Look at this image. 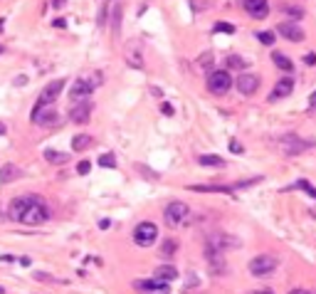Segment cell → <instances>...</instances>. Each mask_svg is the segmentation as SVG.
Here are the masks:
<instances>
[{
  "instance_id": "1",
  "label": "cell",
  "mask_w": 316,
  "mask_h": 294,
  "mask_svg": "<svg viewBox=\"0 0 316 294\" xmlns=\"http://www.w3.org/2000/svg\"><path fill=\"white\" fill-rule=\"evenodd\" d=\"M7 218L22 222V225H30V227H37V225L50 220V208L45 205V200L40 196H20V198L10 200Z\"/></svg>"
},
{
  "instance_id": "2",
  "label": "cell",
  "mask_w": 316,
  "mask_h": 294,
  "mask_svg": "<svg viewBox=\"0 0 316 294\" xmlns=\"http://www.w3.org/2000/svg\"><path fill=\"white\" fill-rule=\"evenodd\" d=\"M99 82H102V74H92V77H79L74 84H72V89H69V99L77 104V101H87L89 97H92V92L99 87Z\"/></svg>"
},
{
  "instance_id": "3",
  "label": "cell",
  "mask_w": 316,
  "mask_h": 294,
  "mask_svg": "<svg viewBox=\"0 0 316 294\" xmlns=\"http://www.w3.org/2000/svg\"><path fill=\"white\" fill-rule=\"evenodd\" d=\"M208 92L210 94H215V97H222V94H227L230 92V87H232V77L225 72V70H215V72L208 74Z\"/></svg>"
},
{
  "instance_id": "4",
  "label": "cell",
  "mask_w": 316,
  "mask_h": 294,
  "mask_svg": "<svg viewBox=\"0 0 316 294\" xmlns=\"http://www.w3.org/2000/svg\"><path fill=\"white\" fill-rule=\"evenodd\" d=\"M247 267H250V275H254V277H267L279 267V260L274 255H257L250 260Z\"/></svg>"
},
{
  "instance_id": "5",
  "label": "cell",
  "mask_w": 316,
  "mask_h": 294,
  "mask_svg": "<svg viewBox=\"0 0 316 294\" xmlns=\"http://www.w3.org/2000/svg\"><path fill=\"white\" fill-rule=\"evenodd\" d=\"M190 210L186 203H181V200H173V203H168L166 205V210H163V220L168 227H178V225H183V222L188 220Z\"/></svg>"
},
{
  "instance_id": "6",
  "label": "cell",
  "mask_w": 316,
  "mask_h": 294,
  "mask_svg": "<svg viewBox=\"0 0 316 294\" xmlns=\"http://www.w3.org/2000/svg\"><path fill=\"white\" fill-rule=\"evenodd\" d=\"M156 237H158V227L153 225V222H138L136 225V230H133V242L136 245H141V247H148V245H153L156 242Z\"/></svg>"
},
{
  "instance_id": "7",
  "label": "cell",
  "mask_w": 316,
  "mask_h": 294,
  "mask_svg": "<svg viewBox=\"0 0 316 294\" xmlns=\"http://www.w3.org/2000/svg\"><path fill=\"white\" fill-rule=\"evenodd\" d=\"M64 84H67L64 79H55V82H50V84L40 92V99H37V104H35V106H50V104H52V101L62 94Z\"/></svg>"
},
{
  "instance_id": "8",
  "label": "cell",
  "mask_w": 316,
  "mask_h": 294,
  "mask_svg": "<svg viewBox=\"0 0 316 294\" xmlns=\"http://www.w3.org/2000/svg\"><path fill=\"white\" fill-rule=\"evenodd\" d=\"M279 148H282L287 156H297V153H304V151L309 148V144H307L304 139H299L297 134H287V136H282Z\"/></svg>"
},
{
  "instance_id": "9",
  "label": "cell",
  "mask_w": 316,
  "mask_h": 294,
  "mask_svg": "<svg viewBox=\"0 0 316 294\" xmlns=\"http://www.w3.org/2000/svg\"><path fill=\"white\" fill-rule=\"evenodd\" d=\"M92 109H94V104L87 99V101H77L72 109H69V121H74V124H87L89 121V116H92Z\"/></svg>"
},
{
  "instance_id": "10",
  "label": "cell",
  "mask_w": 316,
  "mask_h": 294,
  "mask_svg": "<svg viewBox=\"0 0 316 294\" xmlns=\"http://www.w3.org/2000/svg\"><path fill=\"white\" fill-rule=\"evenodd\" d=\"M32 121L40 124V126H55V124L60 121V116H57V111L50 109V106H35V109H32Z\"/></svg>"
},
{
  "instance_id": "11",
  "label": "cell",
  "mask_w": 316,
  "mask_h": 294,
  "mask_svg": "<svg viewBox=\"0 0 316 294\" xmlns=\"http://www.w3.org/2000/svg\"><path fill=\"white\" fill-rule=\"evenodd\" d=\"M242 7L254 20H264L269 15V0H242Z\"/></svg>"
},
{
  "instance_id": "12",
  "label": "cell",
  "mask_w": 316,
  "mask_h": 294,
  "mask_svg": "<svg viewBox=\"0 0 316 294\" xmlns=\"http://www.w3.org/2000/svg\"><path fill=\"white\" fill-rule=\"evenodd\" d=\"M232 84L237 87V92H240V94L252 97L254 92H257V87H259V77H257V74H240V77H237V82H232Z\"/></svg>"
},
{
  "instance_id": "13",
  "label": "cell",
  "mask_w": 316,
  "mask_h": 294,
  "mask_svg": "<svg viewBox=\"0 0 316 294\" xmlns=\"http://www.w3.org/2000/svg\"><path fill=\"white\" fill-rule=\"evenodd\" d=\"M277 32L282 35V37H287L289 42H302L307 35H304V30L297 25V22H282V25H277Z\"/></svg>"
},
{
  "instance_id": "14",
  "label": "cell",
  "mask_w": 316,
  "mask_h": 294,
  "mask_svg": "<svg viewBox=\"0 0 316 294\" xmlns=\"http://www.w3.org/2000/svg\"><path fill=\"white\" fill-rule=\"evenodd\" d=\"M133 287L138 292H146V294H168V285L158 282V280H138Z\"/></svg>"
},
{
  "instance_id": "15",
  "label": "cell",
  "mask_w": 316,
  "mask_h": 294,
  "mask_svg": "<svg viewBox=\"0 0 316 294\" xmlns=\"http://www.w3.org/2000/svg\"><path fill=\"white\" fill-rule=\"evenodd\" d=\"M292 92H294V79H292V77H284V79H279V82H277V87L269 92V101L284 99V97H289Z\"/></svg>"
},
{
  "instance_id": "16",
  "label": "cell",
  "mask_w": 316,
  "mask_h": 294,
  "mask_svg": "<svg viewBox=\"0 0 316 294\" xmlns=\"http://www.w3.org/2000/svg\"><path fill=\"white\" fill-rule=\"evenodd\" d=\"M126 60H128V65H131V67H136V70H141V67H143V60H141V42H128Z\"/></svg>"
},
{
  "instance_id": "17",
  "label": "cell",
  "mask_w": 316,
  "mask_h": 294,
  "mask_svg": "<svg viewBox=\"0 0 316 294\" xmlns=\"http://www.w3.org/2000/svg\"><path fill=\"white\" fill-rule=\"evenodd\" d=\"M205 255H208V262H210V270H212V272H225V260H222L220 250L215 252V247H210V245H208Z\"/></svg>"
},
{
  "instance_id": "18",
  "label": "cell",
  "mask_w": 316,
  "mask_h": 294,
  "mask_svg": "<svg viewBox=\"0 0 316 294\" xmlns=\"http://www.w3.org/2000/svg\"><path fill=\"white\" fill-rule=\"evenodd\" d=\"M176 277H178V270H176L173 265H158V267H156V280H158V282H166V285H168V282L176 280Z\"/></svg>"
},
{
  "instance_id": "19",
  "label": "cell",
  "mask_w": 316,
  "mask_h": 294,
  "mask_svg": "<svg viewBox=\"0 0 316 294\" xmlns=\"http://www.w3.org/2000/svg\"><path fill=\"white\" fill-rule=\"evenodd\" d=\"M20 176H22V171H20L15 163H7V166L0 168V183H12V181L20 178Z\"/></svg>"
},
{
  "instance_id": "20",
  "label": "cell",
  "mask_w": 316,
  "mask_h": 294,
  "mask_svg": "<svg viewBox=\"0 0 316 294\" xmlns=\"http://www.w3.org/2000/svg\"><path fill=\"white\" fill-rule=\"evenodd\" d=\"M190 191H195V193H230V191H235V186H190Z\"/></svg>"
},
{
  "instance_id": "21",
  "label": "cell",
  "mask_w": 316,
  "mask_h": 294,
  "mask_svg": "<svg viewBox=\"0 0 316 294\" xmlns=\"http://www.w3.org/2000/svg\"><path fill=\"white\" fill-rule=\"evenodd\" d=\"M272 62H274L279 70H284V72H292V70H294V62H292L287 55H282V52H272Z\"/></svg>"
},
{
  "instance_id": "22",
  "label": "cell",
  "mask_w": 316,
  "mask_h": 294,
  "mask_svg": "<svg viewBox=\"0 0 316 294\" xmlns=\"http://www.w3.org/2000/svg\"><path fill=\"white\" fill-rule=\"evenodd\" d=\"M198 163H200V166H210V168H222V166H225V161H222L220 156H212V153L200 156V158H198Z\"/></svg>"
},
{
  "instance_id": "23",
  "label": "cell",
  "mask_w": 316,
  "mask_h": 294,
  "mask_svg": "<svg viewBox=\"0 0 316 294\" xmlns=\"http://www.w3.org/2000/svg\"><path fill=\"white\" fill-rule=\"evenodd\" d=\"M89 146H92V136H89V134H77V136L72 139V148H74V151H87Z\"/></svg>"
},
{
  "instance_id": "24",
  "label": "cell",
  "mask_w": 316,
  "mask_h": 294,
  "mask_svg": "<svg viewBox=\"0 0 316 294\" xmlns=\"http://www.w3.org/2000/svg\"><path fill=\"white\" fill-rule=\"evenodd\" d=\"M45 161H50V163H67L69 161V153H62V151H52V148H47L45 151Z\"/></svg>"
},
{
  "instance_id": "25",
  "label": "cell",
  "mask_w": 316,
  "mask_h": 294,
  "mask_svg": "<svg viewBox=\"0 0 316 294\" xmlns=\"http://www.w3.org/2000/svg\"><path fill=\"white\" fill-rule=\"evenodd\" d=\"M282 12H287V15L294 17V20L304 17V7H299V5H282Z\"/></svg>"
},
{
  "instance_id": "26",
  "label": "cell",
  "mask_w": 316,
  "mask_h": 294,
  "mask_svg": "<svg viewBox=\"0 0 316 294\" xmlns=\"http://www.w3.org/2000/svg\"><path fill=\"white\" fill-rule=\"evenodd\" d=\"M119 22H121V5H111V30H114V35L119 32Z\"/></svg>"
},
{
  "instance_id": "27",
  "label": "cell",
  "mask_w": 316,
  "mask_h": 294,
  "mask_svg": "<svg viewBox=\"0 0 316 294\" xmlns=\"http://www.w3.org/2000/svg\"><path fill=\"white\" fill-rule=\"evenodd\" d=\"M292 188H299V191H307V193H309V196H312V198H314V200H316V188H314V186H312V183H309V181H304V178H299V181H297V183H294Z\"/></svg>"
},
{
  "instance_id": "28",
  "label": "cell",
  "mask_w": 316,
  "mask_h": 294,
  "mask_svg": "<svg viewBox=\"0 0 316 294\" xmlns=\"http://www.w3.org/2000/svg\"><path fill=\"white\" fill-rule=\"evenodd\" d=\"M198 67H200V70H210V67H212V52H203V55L198 57Z\"/></svg>"
},
{
  "instance_id": "29",
  "label": "cell",
  "mask_w": 316,
  "mask_h": 294,
  "mask_svg": "<svg viewBox=\"0 0 316 294\" xmlns=\"http://www.w3.org/2000/svg\"><path fill=\"white\" fill-rule=\"evenodd\" d=\"M227 67H230V70H245L247 65H245L242 57H235V55H232V57H227Z\"/></svg>"
},
{
  "instance_id": "30",
  "label": "cell",
  "mask_w": 316,
  "mask_h": 294,
  "mask_svg": "<svg viewBox=\"0 0 316 294\" xmlns=\"http://www.w3.org/2000/svg\"><path fill=\"white\" fill-rule=\"evenodd\" d=\"M212 32H215V35H217V32H227V35H232V32H235V27H232L230 22H215Z\"/></svg>"
},
{
  "instance_id": "31",
  "label": "cell",
  "mask_w": 316,
  "mask_h": 294,
  "mask_svg": "<svg viewBox=\"0 0 316 294\" xmlns=\"http://www.w3.org/2000/svg\"><path fill=\"white\" fill-rule=\"evenodd\" d=\"M99 166H104V168H114V166H116V161H114V156H111V153H104V156L99 158Z\"/></svg>"
},
{
  "instance_id": "32",
  "label": "cell",
  "mask_w": 316,
  "mask_h": 294,
  "mask_svg": "<svg viewBox=\"0 0 316 294\" xmlns=\"http://www.w3.org/2000/svg\"><path fill=\"white\" fill-rule=\"evenodd\" d=\"M176 250H178V242H176V240H166V245H163V255L171 257Z\"/></svg>"
},
{
  "instance_id": "33",
  "label": "cell",
  "mask_w": 316,
  "mask_h": 294,
  "mask_svg": "<svg viewBox=\"0 0 316 294\" xmlns=\"http://www.w3.org/2000/svg\"><path fill=\"white\" fill-rule=\"evenodd\" d=\"M257 40H259L262 45H274V32H259Z\"/></svg>"
},
{
  "instance_id": "34",
  "label": "cell",
  "mask_w": 316,
  "mask_h": 294,
  "mask_svg": "<svg viewBox=\"0 0 316 294\" xmlns=\"http://www.w3.org/2000/svg\"><path fill=\"white\" fill-rule=\"evenodd\" d=\"M89 168H92V163H89V161H79V163H77V173H79V176H87V173H89Z\"/></svg>"
},
{
  "instance_id": "35",
  "label": "cell",
  "mask_w": 316,
  "mask_h": 294,
  "mask_svg": "<svg viewBox=\"0 0 316 294\" xmlns=\"http://www.w3.org/2000/svg\"><path fill=\"white\" fill-rule=\"evenodd\" d=\"M35 280H40V282H55V277H50L45 272H35Z\"/></svg>"
},
{
  "instance_id": "36",
  "label": "cell",
  "mask_w": 316,
  "mask_h": 294,
  "mask_svg": "<svg viewBox=\"0 0 316 294\" xmlns=\"http://www.w3.org/2000/svg\"><path fill=\"white\" fill-rule=\"evenodd\" d=\"M304 62H307L309 67H314V65H316V55H314V52H309V55H304Z\"/></svg>"
},
{
  "instance_id": "37",
  "label": "cell",
  "mask_w": 316,
  "mask_h": 294,
  "mask_svg": "<svg viewBox=\"0 0 316 294\" xmlns=\"http://www.w3.org/2000/svg\"><path fill=\"white\" fill-rule=\"evenodd\" d=\"M230 151H232V153H242V144L232 141V144H230Z\"/></svg>"
},
{
  "instance_id": "38",
  "label": "cell",
  "mask_w": 316,
  "mask_h": 294,
  "mask_svg": "<svg viewBox=\"0 0 316 294\" xmlns=\"http://www.w3.org/2000/svg\"><path fill=\"white\" fill-rule=\"evenodd\" d=\"M64 2H67V0H52V7L60 10V7H64Z\"/></svg>"
},
{
  "instance_id": "39",
  "label": "cell",
  "mask_w": 316,
  "mask_h": 294,
  "mask_svg": "<svg viewBox=\"0 0 316 294\" xmlns=\"http://www.w3.org/2000/svg\"><path fill=\"white\" fill-rule=\"evenodd\" d=\"M163 114H166V116H171V114H173V106H168V104H163Z\"/></svg>"
},
{
  "instance_id": "40",
  "label": "cell",
  "mask_w": 316,
  "mask_h": 294,
  "mask_svg": "<svg viewBox=\"0 0 316 294\" xmlns=\"http://www.w3.org/2000/svg\"><path fill=\"white\" fill-rule=\"evenodd\" d=\"M250 294H272L269 290H257V292H250Z\"/></svg>"
},
{
  "instance_id": "41",
  "label": "cell",
  "mask_w": 316,
  "mask_h": 294,
  "mask_svg": "<svg viewBox=\"0 0 316 294\" xmlns=\"http://www.w3.org/2000/svg\"><path fill=\"white\" fill-rule=\"evenodd\" d=\"M289 294H309L307 290H294V292H289Z\"/></svg>"
},
{
  "instance_id": "42",
  "label": "cell",
  "mask_w": 316,
  "mask_h": 294,
  "mask_svg": "<svg viewBox=\"0 0 316 294\" xmlns=\"http://www.w3.org/2000/svg\"><path fill=\"white\" fill-rule=\"evenodd\" d=\"M309 101H312V106H316V92L312 94V99H309Z\"/></svg>"
},
{
  "instance_id": "43",
  "label": "cell",
  "mask_w": 316,
  "mask_h": 294,
  "mask_svg": "<svg viewBox=\"0 0 316 294\" xmlns=\"http://www.w3.org/2000/svg\"><path fill=\"white\" fill-rule=\"evenodd\" d=\"M0 134H5V126H2V124H0Z\"/></svg>"
},
{
  "instance_id": "44",
  "label": "cell",
  "mask_w": 316,
  "mask_h": 294,
  "mask_svg": "<svg viewBox=\"0 0 316 294\" xmlns=\"http://www.w3.org/2000/svg\"><path fill=\"white\" fill-rule=\"evenodd\" d=\"M2 52H5V47H2V45H0V55H2Z\"/></svg>"
},
{
  "instance_id": "45",
  "label": "cell",
  "mask_w": 316,
  "mask_h": 294,
  "mask_svg": "<svg viewBox=\"0 0 316 294\" xmlns=\"http://www.w3.org/2000/svg\"><path fill=\"white\" fill-rule=\"evenodd\" d=\"M0 292H2V290H0Z\"/></svg>"
}]
</instances>
